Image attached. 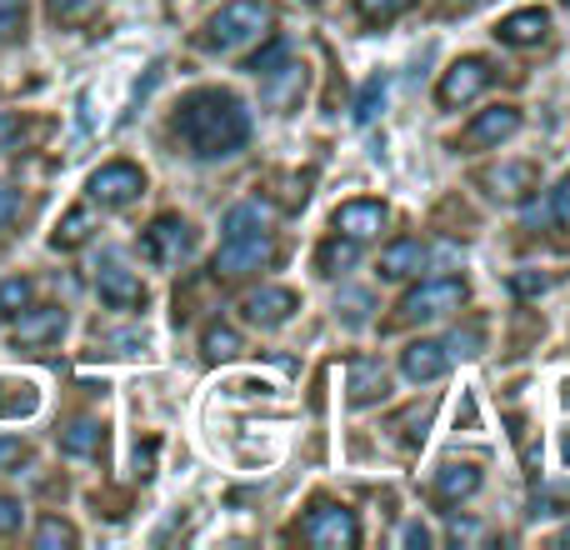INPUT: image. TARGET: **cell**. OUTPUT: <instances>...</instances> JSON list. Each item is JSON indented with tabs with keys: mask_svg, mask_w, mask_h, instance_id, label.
Masks as SVG:
<instances>
[{
	"mask_svg": "<svg viewBox=\"0 0 570 550\" xmlns=\"http://www.w3.org/2000/svg\"><path fill=\"white\" fill-rule=\"evenodd\" d=\"M40 411V391L30 381H0V421H26Z\"/></svg>",
	"mask_w": 570,
	"mask_h": 550,
	"instance_id": "44dd1931",
	"label": "cell"
},
{
	"mask_svg": "<svg viewBox=\"0 0 570 550\" xmlns=\"http://www.w3.org/2000/svg\"><path fill=\"white\" fill-rule=\"evenodd\" d=\"M140 190H146V170L130 166V160H106V166L86 180V196L106 210H120V206H130V200H140Z\"/></svg>",
	"mask_w": 570,
	"mask_h": 550,
	"instance_id": "5b68a950",
	"label": "cell"
},
{
	"mask_svg": "<svg viewBox=\"0 0 570 550\" xmlns=\"http://www.w3.org/2000/svg\"><path fill=\"white\" fill-rule=\"evenodd\" d=\"M521 120H525L521 106H491V110H481V116L461 130V140H455V146H461V150H501L505 140L521 130Z\"/></svg>",
	"mask_w": 570,
	"mask_h": 550,
	"instance_id": "30bf717a",
	"label": "cell"
},
{
	"mask_svg": "<svg viewBox=\"0 0 570 550\" xmlns=\"http://www.w3.org/2000/svg\"><path fill=\"white\" fill-rule=\"evenodd\" d=\"M355 246H361V240H351V236H331L321 251H315V271H321V275H341V271H351V266H355Z\"/></svg>",
	"mask_w": 570,
	"mask_h": 550,
	"instance_id": "7402d4cb",
	"label": "cell"
},
{
	"mask_svg": "<svg viewBox=\"0 0 570 550\" xmlns=\"http://www.w3.org/2000/svg\"><path fill=\"white\" fill-rule=\"evenodd\" d=\"M465 305V281L461 275H441V281H421L415 291H405V301L395 305V325H415V321H435Z\"/></svg>",
	"mask_w": 570,
	"mask_h": 550,
	"instance_id": "3957f363",
	"label": "cell"
},
{
	"mask_svg": "<svg viewBox=\"0 0 570 550\" xmlns=\"http://www.w3.org/2000/svg\"><path fill=\"white\" fill-rule=\"evenodd\" d=\"M10 321H16V331H10L16 351H46V345H56L66 335V311L60 305H26Z\"/></svg>",
	"mask_w": 570,
	"mask_h": 550,
	"instance_id": "9c48e42d",
	"label": "cell"
},
{
	"mask_svg": "<svg viewBox=\"0 0 570 550\" xmlns=\"http://www.w3.org/2000/svg\"><path fill=\"white\" fill-rule=\"evenodd\" d=\"M20 30H26V0H0V46L20 40Z\"/></svg>",
	"mask_w": 570,
	"mask_h": 550,
	"instance_id": "d6a6232c",
	"label": "cell"
},
{
	"mask_svg": "<svg viewBox=\"0 0 570 550\" xmlns=\"http://www.w3.org/2000/svg\"><path fill=\"white\" fill-rule=\"evenodd\" d=\"M546 36H551V10H541V6L511 10V16H505L501 26H495V40H501V46H515V50L541 46Z\"/></svg>",
	"mask_w": 570,
	"mask_h": 550,
	"instance_id": "e0dca14e",
	"label": "cell"
},
{
	"mask_svg": "<svg viewBox=\"0 0 570 550\" xmlns=\"http://www.w3.org/2000/svg\"><path fill=\"white\" fill-rule=\"evenodd\" d=\"M285 66H291V46H285V40H271V46L261 50V56H250V60H246V70H250V76H256V80L281 76Z\"/></svg>",
	"mask_w": 570,
	"mask_h": 550,
	"instance_id": "4316f807",
	"label": "cell"
},
{
	"mask_svg": "<svg viewBox=\"0 0 570 550\" xmlns=\"http://www.w3.org/2000/svg\"><path fill=\"white\" fill-rule=\"evenodd\" d=\"M30 295H36V285L26 281V275H10V281H0V315H20L30 305Z\"/></svg>",
	"mask_w": 570,
	"mask_h": 550,
	"instance_id": "f546056e",
	"label": "cell"
},
{
	"mask_svg": "<svg viewBox=\"0 0 570 550\" xmlns=\"http://www.w3.org/2000/svg\"><path fill=\"white\" fill-rule=\"evenodd\" d=\"M385 106V76H371L361 86V100H355V120H375Z\"/></svg>",
	"mask_w": 570,
	"mask_h": 550,
	"instance_id": "1f68e13d",
	"label": "cell"
},
{
	"mask_svg": "<svg viewBox=\"0 0 570 550\" xmlns=\"http://www.w3.org/2000/svg\"><path fill=\"white\" fill-rule=\"evenodd\" d=\"M365 311H371V295H361V291L345 295V321H351V325H361Z\"/></svg>",
	"mask_w": 570,
	"mask_h": 550,
	"instance_id": "ab89813d",
	"label": "cell"
},
{
	"mask_svg": "<svg viewBox=\"0 0 570 550\" xmlns=\"http://www.w3.org/2000/svg\"><path fill=\"white\" fill-rule=\"evenodd\" d=\"M495 80V66L485 56H461L451 70L441 76V86H435V100H441L445 110H461V106H471L475 96H481L485 86Z\"/></svg>",
	"mask_w": 570,
	"mask_h": 550,
	"instance_id": "8992f818",
	"label": "cell"
},
{
	"mask_svg": "<svg viewBox=\"0 0 570 550\" xmlns=\"http://www.w3.org/2000/svg\"><path fill=\"white\" fill-rule=\"evenodd\" d=\"M190 240H196V236H190L186 220L166 210V216H156V220L146 226V236H140V251H146L150 266L170 271V266H180V261L190 256Z\"/></svg>",
	"mask_w": 570,
	"mask_h": 550,
	"instance_id": "52a82bcc",
	"label": "cell"
},
{
	"mask_svg": "<svg viewBox=\"0 0 570 550\" xmlns=\"http://www.w3.org/2000/svg\"><path fill=\"white\" fill-rule=\"evenodd\" d=\"M271 26H276V10H271L266 0H230V6H220L216 16L206 20L196 46L200 50H240V46H250V40L271 36Z\"/></svg>",
	"mask_w": 570,
	"mask_h": 550,
	"instance_id": "7a4b0ae2",
	"label": "cell"
},
{
	"mask_svg": "<svg viewBox=\"0 0 570 550\" xmlns=\"http://www.w3.org/2000/svg\"><path fill=\"white\" fill-rule=\"evenodd\" d=\"M100 6H106V0H46L50 20H60V26H86Z\"/></svg>",
	"mask_w": 570,
	"mask_h": 550,
	"instance_id": "f1b7e54d",
	"label": "cell"
},
{
	"mask_svg": "<svg viewBox=\"0 0 570 550\" xmlns=\"http://www.w3.org/2000/svg\"><path fill=\"white\" fill-rule=\"evenodd\" d=\"M240 311H246L250 325L276 331V325H285L295 311H301V301H295V291H285V285H261V291H250L246 301H240Z\"/></svg>",
	"mask_w": 570,
	"mask_h": 550,
	"instance_id": "8fae6325",
	"label": "cell"
},
{
	"mask_svg": "<svg viewBox=\"0 0 570 550\" xmlns=\"http://www.w3.org/2000/svg\"><path fill=\"white\" fill-rule=\"evenodd\" d=\"M16 531H20V501L0 495V536H16Z\"/></svg>",
	"mask_w": 570,
	"mask_h": 550,
	"instance_id": "8d00e7d4",
	"label": "cell"
},
{
	"mask_svg": "<svg viewBox=\"0 0 570 550\" xmlns=\"http://www.w3.org/2000/svg\"><path fill=\"white\" fill-rule=\"evenodd\" d=\"M26 461H30V445H26V441H16V435H0V475L20 471Z\"/></svg>",
	"mask_w": 570,
	"mask_h": 550,
	"instance_id": "836d02e7",
	"label": "cell"
},
{
	"mask_svg": "<svg viewBox=\"0 0 570 550\" xmlns=\"http://www.w3.org/2000/svg\"><path fill=\"white\" fill-rule=\"evenodd\" d=\"M535 180H541V170H535L531 160H501V166L481 170V186L491 190L495 200H525L535 190Z\"/></svg>",
	"mask_w": 570,
	"mask_h": 550,
	"instance_id": "2e32d148",
	"label": "cell"
},
{
	"mask_svg": "<svg viewBox=\"0 0 570 550\" xmlns=\"http://www.w3.org/2000/svg\"><path fill=\"white\" fill-rule=\"evenodd\" d=\"M176 140L196 160H226L250 140V110L230 90H190L176 110Z\"/></svg>",
	"mask_w": 570,
	"mask_h": 550,
	"instance_id": "6da1fadb",
	"label": "cell"
},
{
	"mask_svg": "<svg viewBox=\"0 0 570 550\" xmlns=\"http://www.w3.org/2000/svg\"><path fill=\"white\" fill-rule=\"evenodd\" d=\"M271 256H276V246H271V230L226 236V240H220V256H216V275H226V281H240V275H250V271L266 266Z\"/></svg>",
	"mask_w": 570,
	"mask_h": 550,
	"instance_id": "ba28073f",
	"label": "cell"
},
{
	"mask_svg": "<svg viewBox=\"0 0 570 550\" xmlns=\"http://www.w3.org/2000/svg\"><path fill=\"white\" fill-rule=\"evenodd\" d=\"M200 351H206V361H236L246 345H240V331H230V325H206V335H200Z\"/></svg>",
	"mask_w": 570,
	"mask_h": 550,
	"instance_id": "d4e9b609",
	"label": "cell"
},
{
	"mask_svg": "<svg viewBox=\"0 0 570 550\" xmlns=\"http://www.w3.org/2000/svg\"><path fill=\"white\" fill-rule=\"evenodd\" d=\"M415 0H355V10H361L365 26H391L395 16H405Z\"/></svg>",
	"mask_w": 570,
	"mask_h": 550,
	"instance_id": "4dcf8cb0",
	"label": "cell"
},
{
	"mask_svg": "<svg viewBox=\"0 0 570 550\" xmlns=\"http://www.w3.org/2000/svg\"><path fill=\"white\" fill-rule=\"evenodd\" d=\"M86 240H90V210L86 206L66 210V216H60V226H56V236H50V246H56V251H76V246H86Z\"/></svg>",
	"mask_w": 570,
	"mask_h": 550,
	"instance_id": "603a6c76",
	"label": "cell"
},
{
	"mask_svg": "<svg viewBox=\"0 0 570 550\" xmlns=\"http://www.w3.org/2000/svg\"><path fill=\"white\" fill-rule=\"evenodd\" d=\"M385 395H391V375H385V365L375 361V355H355L351 381H345V401H351L355 411H365V405L385 401Z\"/></svg>",
	"mask_w": 570,
	"mask_h": 550,
	"instance_id": "9a60e30c",
	"label": "cell"
},
{
	"mask_svg": "<svg viewBox=\"0 0 570 550\" xmlns=\"http://www.w3.org/2000/svg\"><path fill=\"white\" fill-rule=\"evenodd\" d=\"M60 451H66L70 461H90V455H100V451H106V425L90 421V415L70 421L66 431H60Z\"/></svg>",
	"mask_w": 570,
	"mask_h": 550,
	"instance_id": "ffe728a7",
	"label": "cell"
},
{
	"mask_svg": "<svg viewBox=\"0 0 570 550\" xmlns=\"http://www.w3.org/2000/svg\"><path fill=\"white\" fill-rule=\"evenodd\" d=\"M551 210H556V220L570 230V176L561 180V190H556V200H551Z\"/></svg>",
	"mask_w": 570,
	"mask_h": 550,
	"instance_id": "60d3db41",
	"label": "cell"
},
{
	"mask_svg": "<svg viewBox=\"0 0 570 550\" xmlns=\"http://www.w3.org/2000/svg\"><path fill=\"white\" fill-rule=\"evenodd\" d=\"M511 291L515 295H541V291H551V275L546 271H521V275H511Z\"/></svg>",
	"mask_w": 570,
	"mask_h": 550,
	"instance_id": "e575fe53",
	"label": "cell"
},
{
	"mask_svg": "<svg viewBox=\"0 0 570 550\" xmlns=\"http://www.w3.org/2000/svg\"><path fill=\"white\" fill-rule=\"evenodd\" d=\"M561 405H566V411H570V381L561 385Z\"/></svg>",
	"mask_w": 570,
	"mask_h": 550,
	"instance_id": "f6af8a7d",
	"label": "cell"
},
{
	"mask_svg": "<svg viewBox=\"0 0 570 550\" xmlns=\"http://www.w3.org/2000/svg\"><path fill=\"white\" fill-rule=\"evenodd\" d=\"M36 546H40V550H70V546H80V531H76L70 521H60V515H40Z\"/></svg>",
	"mask_w": 570,
	"mask_h": 550,
	"instance_id": "484cf974",
	"label": "cell"
},
{
	"mask_svg": "<svg viewBox=\"0 0 570 550\" xmlns=\"http://www.w3.org/2000/svg\"><path fill=\"white\" fill-rule=\"evenodd\" d=\"M301 541L321 546V550H345V546L361 541V526H355V515L345 511V505L315 501L311 511H305V521H301Z\"/></svg>",
	"mask_w": 570,
	"mask_h": 550,
	"instance_id": "277c9868",
	"label": "cell"
},
{
	"mask_svg": "<svg viewBox=\"0 0 570 550\" xmlns=\"http://www.w3.org/2000/svg\"><path fill=\"white\" fill-rule=\"evenodd\" d=\"M16 136H20V116L16 110H0V150H6Z\"/></svg>",
	"mask_w": 570,
	"mask_h": 550,
	"instance_id": "b9f144b4",
	"label": "cell"
},
{
	"mask_svg": "<svg viewBox=\"0 0 570 550\" xmlns=\"http://www.w3.org/2000/svg\"><path fill=\"white\" fill-rule=\"evenodd\" d=\"M561 455H566V465H570V431H566V441H561Z\"/></svg>",
	"mask_w": 570,
	"mask_h": 550,
	"instance_id": "bcb514c9",
	"label": "cell"
},
{
	"mask_svg": "<svg viewBox=\"0 0 570 550\" xmlns=\"http://www.w3.org/2000/svg\"><path fill=\"white\" fill-rule=\"evenodd\" d=\"M421 266H425V240L421 236L391 240V246L381 251V261H375L381 281H411V275H421Z\"/></svg>",
	"mask_w": 570,
	"mask_h": 550,
	"instance_id": "d6986e66",
	"label": "cell"
},
{
	"mask_svg": "<svg viewBox=\"0 0 570 550\" xmlns=\"http://www.w3.org/2000/svg\"><path fill=\"white\" fill-rule=\"evenodd\" d=\"M331 226H335V236H351V240L381 236V226H385V200H371V196L345 200V206H335Z\"/></svg>",
	"mask_w": 570,
	"mask_h": 550,
	"instance_id": "4fadbf2b",
	"label": "cell"
},
{
	"mask_svg": "<svg viewBox=\"0 0 570 550\" xmlns=\"http://www.w3.org/2000/svg\"><path fill=\"white\" fill-rule=\"evenodd\" d=\"M431 411H435L431 401H425V405H411L405 415H395V421H391V431H401L405 445H421V441H425V425H431Z\"/></svg>",
	"mask_w": 570,
	"mask_h": 550,
	"instance_id": "83f0119b",
	"label": "cell"
},
{
	"mask_svg": "<svg viewBox=\"0 0 570 550\" xmlns=\"http://www.w3.org/2000/svg\"><path fill=\"white\" fill-rule=\"evenodd\" d=\"M431 491H435V501H441V505L471 501V495L481 491V465H475V461H445L441 471H435Z\"/></svg>",
	"mask_w": 570,
	"mask_h": 550,
	"instance_id": "ac0fdd59",
	"label": "cell"
},
{
	"mask_svg": "<svg viewBox=\"0 0 570 550\" xmlns=\"http://www.w3.org/2000/svg\"><path fill=\"white\" fill-rule=\"evenodd\" d=\"M20 220V190L0 186V230H10Z\"/></svg>",
	"mask_w": 570,
	"mask_h": 550,
	"instance_id": "d590c367",
	"label": "cell"
},
{
	"mask_svg": "<svg viewBox=\"0 0 570 550\" xmlns=\"http://www.w3.org/2000/svg\"><path fill=\"white\" fill-rule=\"evenodd\" d=\"M246 230H271V206L261 200H240L226 210V236H246Z\"/></svg>",
	"mask_w": 570,
	"mask_h": 550,
	"instance_id": "cb8c5ba5",
	"label": "cell"
},
{
	"mask_svg": "<svg viewBox=\"0 0 570 550\" xmlns=\"http://www.w3.org/2000/svg\"><path fill=\"white\" fill-rule=\"evenodd\" d=\"M445 6H461L465 10V6H475V0H445Z\"/></svg>",
	"mask_w": 570,
	"mask_h": 550,
	"instance_id": "7dc6e473",
	"label": "cell"
},
{
	"mask_svg": "<svg viewBox=\"0 0 570 550\" xmlns=\"http://www.w3.org/2000/svg\"><path fill=\"white\" fill-rule=\"evenodd\" d=\"M451 541L461 546V541H481V526L475 521H451Z\"/></svg>",
	"mask_w": 570,
	"mask_h": 550,
	"instance_id": "7bdbcfd3",
	"label": "cell"
},
{
	"mask_svg": "<svg viewBox=\"0 0 570 550\" xmlns=\"http://www.w3.org/2000/svg\"><path fill=\"white\" fill-rule=\"evenodd\" d=\"M405 546H431V531L425 526H405Z\"/></svg>",
	"mask_w": 570,
	"mask_h": 550,
	"instance_id": "ee69618b",
	"label": "cell"
},
{
	"mask_svg": "<svg viewBox=\"0 0 570 550\" xmlns=\"http://www.w3.org/2000/svg\"><path fill=\"white\" fill-rule=\"evenodd\" d=\"M96 291L110 311H140V305H146V285H140V275L126 271L120 261H106V266L96 271Z\"/></svg>",
	"mask_w": 570,
	"mask_h": 550,
	"instance_id": "7c38bea8",
	"label": "cell"
},
{
	"mask_svg": "<svg viewBox=\"0 0 570 550\" xmlns=\"http://www.w3.org/2000/svg\"><path fill=\"white\" fill-rule=\"evenodd\" d=\"M561 505H570V491H546V495H535L531 515H561Z\"/></svg>",
	"mask_w": 570,
	"mask_h": 550,
	"instance_id": "74e56055",
	"label": "cell"
},
{
	"mask_svg": "<svg viewBox=\"0 0 570 550\" xmlns=\"http://www.w3.org/2000/svg\"><path fill=\"white\" fill-rule=\"evenodd\" d=\"M445 345H451V355H475L481 351V331H455Z\"/></svg>",
	"mask_w": 570,
	"mask_h": 550,
	"instance_id": "f35d334b",
	"label": "cell"
},
{
	"mask_svg": "<svg viewBox=\"0 0 570 550\" xmlns=\"http://www.w3.org/2000/svg\"><path fill=\"white\" fill-rule=\"evenodd\" d=\"M556 546H570V531H561V536H556Z\"/></svg>",
	"mask_w": 570,
	"mask_h": 550,
	"instance_id": "c3c4849f",
	"label": "cell"
},
{
	"mask_svg": "<svg viewBox=\"0 0 570 550\" xmlns=\"http://www.w3.org/2000/svg\"><path fill=\"white\" fill-rule=\"evenodd\" d=\"M451 345L445 341H411L401 351V371H405V381H415V385H431V381H441L445 371H451Z\"/></svg>",
	"mask_w": 570,
	"mask_h": 550,
	"instance_id": "5bb4252c",
	"label": "cell"
}]
</instances>
